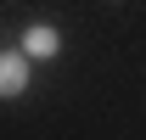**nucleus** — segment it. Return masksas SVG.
<instances>
[{
    "label": "nucleus",
    "mask_w": 146,
    "mask_h": 140,
    "mask_svg": "<svg viewBox=\"0 0 146 140\" xmlns=\"http://www.w3.org/2000/svg\"><path fill=\"white\" fill-rule=\"evenodd\" d=\"M23 51L34 56V62H51L62 51V34H56L51 22H34V28H23Z\"/></svg>",
    "instance_id": "obj_2"
},
{
    "label": "nucleus",
    "mask_w": 146,
    "mask_h": 140,
    "mask_svg": "<svg viewBox=\"0 0 146 140\" xmlns=\"http://www.w3.org/2000/svg\"><path fill=\"white\" fill-rule=\"evenodd\" d=\"M28 67H34V56L23 51H0V101H11V95H23L28 90Z\"/></svg>",
    "instance_id": "obj_1"
}]
</instances>
